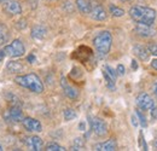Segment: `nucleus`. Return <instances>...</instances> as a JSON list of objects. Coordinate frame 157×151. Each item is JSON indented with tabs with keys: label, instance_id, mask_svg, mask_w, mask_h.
<instances>
[{
	"label": "nucleus",
	"instance_id": "obj_1",
	"mask_svg": "<svg viewBox=\"0 0 157 151\" xmlns=\"http://www.w3.org/2000/svg\"><path fill=\"white\" fill-rule=\"evenodd\" d=\"M129 16L137 23L152 25L156 19V11L154 9H150L146 6L134 5L129 9Z\"/></svg>",
	"mask_w": 157,
	"mask_h": 151
},
{
	"label": "nucleus",
	"instance_id": "obj_2",
	"mask_svg": "<svg viewBox=\"0 0 157 151\" xmlns=\"http://www.w3.org/2000/svg\"><path fill=\"white\" fill-rule=\"evenodd\" d=\"M15 82L24 88L30 90L34 93H41L44 91V85H42L40 77L34 73L17 76V77H15Z\"/></svg>",
	"mask_w": 157,
	"mask_h": 151
},
{
	"label": "nucleus",
	"instance_id": "obj_3",
	"mask_svg": "<svg viewBox=\"0 0 157 151\" xmlns=\"http://www.w3.org/2000/svg\"><path fill=\"white\" fill-rule=\"evenodd\" d=\"M93 45L100 56H106L110 52L111 45H113V35L108 30L100 32L93 40Z\"/></svg>",
	"mask_w": 157,
	"mask_h": 151
},
{
	"label": "nucleus",
	"instance_id": "obj_4",
	"mask_svg": "<svg viewBox=\"0 0 157 151\" xmlns=\"http://www.w3.org/2000/svg\"><path fill=\"white\" fill-rule=\"evenodd\" d=\"M24 52H25V48H24V45H23V42L18 40V39H16V40H13L10 45H7V46H5V48H4V53H5V56H9V57H21L24 55Z\"/></svg>",
	"mask_w": 157,
	"mask_h": 151
},
{
	"label": "nucleus",
	"instance_id": "obj_5",
	"mask_svg": "<svg viewBox=\"0 0 157 151\" xmlns=\"http://www.w3.org/2000/svg\"><path fill=\"white\" fill-rule=\"evenodd\" d=\"M88 122L91 126V130L93 131V133L98 137H104L108 133V126L106 123L99 118V117H94V116H90L88 117Z\"/></svg>",
	"mask_w": 157,
	"mask_h": 151
},
{
	"label": "nucleus",
	"instance_id": "obj_6",
	"mask_svg": "<svg viewBox=\"0 0 157 151\" xmlns=\"http://www.w3.org/2000/svg\"><path fill=\"white\" fill-rule=\"evenodd\" d=\"M137 105L139 109L141 110H151L155 106V102L154 99L147 95V93H140L137 97Z\"/></svg>",
	"mask_w": 157,
	"mask_h": 151
},
{
	"label": "nucleus",
	"instance_id": "obj_7",
	"mask_svg": "<svg viewBox=\"0 0 157 151\" xmlns=\"http://www.w3.org/2000/svg\"><path fill=\"white\" fill-rule=\"evenodd\" d=\"M22 122H23L24 128L29 132H41L42 131V126H41L40 121L33 118V117H24L22 120Z\"/></svg>",
	"mask_w": 157,
	"mask_h": 151
},
{
	"label": "nucleus",
	"instance_id": "obj_8",
	"mask_svg": "<svg viewBox=\"0 0 157 151\" xmlns=\"http://www.w3.org/2000/svg\"><path fill=\"white\" fill-rule=\"evenodd\" d=\"M4 117L6 120H10V121H15V122H18V121H22L24 117H23V114H22V110H21L20 106H17L16 104L13 106H11L6 114H4Z\"/></svg>",
	"mask_w": 157,
	"mask_h": 151
},
{
	"label": "nucleus",
	"instance_id": "obj_9",
	"mask_svg": "<svg viewBox=\"0 0 157 151\" xmlns=\"http://www.w3.org/2000/svg\"><path fill=\"white\" fill-rule=\"evenodd\" d=\"M136 33L143 38H151V37L156 35V30L152 29L151 25H146V24H141V23H137Z\"/></svg>",
	"mask_w": 157,
	"mask_h": 151
},
{
	"label": "nucleus",
	"instance_id": "obj_10",
	"mask_svg": "<svg viewBox=\"0 0 157 151\" xmlns=\"http://www.w3.org/2000/svg\"><path fill=\"white\" fill-rule=\"evenodd\" d=\"M4 10L9 15H20V14H22V7H21L20 2L16 1V0H7V1H5Z\"/></svg>",
	"mask_w": 157,
	"mask_h": 151
},
{
	"label": "nucleus",
	"instance_id": "obj_11",
	"mask_svg": "<svg viewBox=\"0 0 157 151\" xmlns=\"http://www.w3.org/2000/svg\"><path fill=\"white\" fill-rule=\"evenodd\" d=\"M90 16L93 19H96V21H105L106 17H108V15H106L104 7H103L101 5L97 4V2H94L93 7H92V10H91V12H90Z\"/></svg>",
	"mask_w": 157,
	"mask_h": 151
},
{
	"label": "nucleus",
	"instance_id": "obj_12",
	"mask_svg": "<svg viewBox=\"0 0 157 151\" xmlns=\"http://www.w3.org/2000/svg\"><path fill=\"white\" fill-rule=\"evenodd\" d=\"M60 83H62V87H63L64 93H65V95H67L68 98H70V99H76V98H78V91L76 90V88H74L73 86H70V85L67 82L65 77H62Z\"/></svg>",
	"mask_w": 157,
	"mask_h": 151
},
{
	"label": "nucleus",
	"instance_id": "obj_13",
	"mask_svg": "<svg viewBox=\"0 0 157 151\" xmlns=\"http://www.w3.org/2000/svg\"><path fill=\"white\" fill-rule=\"evenodd\" d=\"M116 148H117V143L115 139H109L106 141L99 143L94 146V149L98 151H114L116 150Z\"/></svg>",
	"mask_w": 157,
	"mask_h": 151
},
{
	"label": "nucleus",
	"instance_id": "obj_14",
	"mask_svg": "<svg viewBox=\"0 0 157 151\" xmlns=\"http://www.w3.org/2000/svg\"><path fill=\"white\" fill-rule=\"evenodd\" d=\"M93 5L94 2L92 0H76V6H78V11L83 15H90Z\"/></svg>",
	"mask_w": 157,
	"mask_h": 151
},
{
	"label": "nucleus",
	"instance_id": "obj_15",
	"mask_svg": "<svg viewBox=\"0 0 157 151\" xmlns=\"http://www.w3.org/2000/svg\"><path fill=\"white\" fill-rule=\"evenodd\" d=\"M133 52H134V55H136L140 60L146 62V60L150 59V52H149L147 47H145V46L136 45V46L133 47Z\"/></svg>",
	"mask_w": 157,
	"mask_h": 151
},
{
	"label": "nucleus",
	"instance_id": "obj_16",
	"mask_svg": "<svg viewBox=\"0 0 157 151\" xmlns=\"http://www.w3.org/2000/svg\"><path fill=\"white\" fill-rule=\"evenodd\" d=\"M27 145H28L32 150L40 151V150H42V148H44V141H42V139H41L40 137L34 135V137L28 138V140H27Z\"/></svg>",
	"mask_w": 157,
	"mask_h": 151
},
{
	"label": "nucleus",
	"instance_id": "obj_17",
	"mask_svg": "<svg viewBox=\"0 0 157 151\" xmlns=\"http://www.w3.org/2000/svg\"><path fill=\"white\" fill-rule=\"evenodd\" d=\"M46 28L42 27V25H35L33 29H32V37L34 39H38V40H41L46 37Z\"/></svg>",
	"mask_w": 157,
	"mask_h": 151
},
{
	"label": "nucleus",
	"instance_id": "obj_18",
	"mask_svg": "<svg viewBox=\"0 0 157 151\" xmlns=\"http://www.w3.org/2000/svg\"><path fill=\"white\" fill-rule=\"evenodd\" d=\"M7 70L10 73H21L23 70V65L21 64L20 62L11 60V62L7 63Z\"/></svg>",
	"mask_w": 157,
	"mask_h": 151
},
{
	"label": "nucleus",
	"instance_id": "obj_19",
	"mask_svg": "<svg viewBox=\"0 0 157 151\" xmlns=\"http://www.w3.org/2000/svg\"><path fill=\"white\" fill-rule=\"evenodd\" d=\"M103 76H104V79H105V82H106L108 88L111 90V91H115V90H116V86H115V81H116V80L113 79V77L109 75L104 69H103Z\"/></svg>",
	"mask_w": 157,
	"mask_h": 151
},
{
	"label": "nucleus",
	"instance_id": "obj_20",
	"mask_svg": "<svg viewBox=\"0 0 157 151\" xmlns=\"http://www.w3.org/2000/svg\"><path fill=\"white\" fill-rule=\"evenodd\" d=\"M9 39V30L4 24H0V46L4 45Z\"/></svg>",
	"mask_w": 157,
	"mask_h": 151
},
{
	"label": "nucleus",
	"instance_id": "obj_21",
	"mask_svg": "<svg viewBox=\"0 0 157 151\" xmlns=\"http://www.w3.org/2000/svg\"><path fill=\"white\" fill-rule=\"evenodd\" d=\"M110 12H111V15L114 16V17H122L123 15H124V10H122V9H120L117 6H115V5H110Z\"/></svg>",
	"mask_w": 157,
	"mask_h": 151
},
{
	"label": "nucleus",
	"instance_id": "obj_22",
	"mask_svg": "<svg viewBox=\"0 0 157 151\" xmlns=\"http://www.w3.org/2000/svg\"><path fill=\"white\" fill-rule=\"evenodd\" d=\"M136 115H137L138 121H139V123L141 125V127H143V128H146V127H147V121H146V117L144 116V114L140 111V109L136 110Z\"/></svg>",
	"mask_w": 157,
	"mask_h": 151
},
{
	"label": "nucleus",
	"instance_id": "obj_23",
	"mask_svg": "<svg viewBox=\"0 0 157 151\" xmlns=\"http://www.w3.org/2000/svg\"><path fill=\"white\" fill-rule=\"evenodd\" d=\"M63 116H64V120H65V121H71V120H74V118L76 117V113H75L73 109L68 108V109L64 110Z\"/></svg>",
	"mask_w": 157,
	"mask_h": 151
},
{
	"label": "nucleus",
	"instance_id": "obj_24",
	"mask_svg": "<svg viewBox=\"0 0 157 151\" xmlns=\"http://www.w3.org/2000/svg\"><path fill=\"white\" fill-rule=\"evenodd\" d=\"M46 150L47 151H64L65 148H63L62 145H59L57 143H50L46 145Z\"/></svg>",
	"mask_w": 157,
	"mask_h": 151
},
{
	"label": "nucleus",
	"instance_id": "obj_25",
	"mask_svg": "<svg viewBox=\"0 0 157 151\" xmlns=\"http://www.w3.org/2000/svg\"><path fill=\"white\" fill-rule=\"evenodd\" d=\"M85 148V141L82 138H76L73 144V150H82Z\"/></svg>",
	"mask_w": 157,
	"mask_h": 151
},
{
	"label": "nucleus",
	"instance_id": "obj_26",
	"mask_svg": "<svg viewBox=\"0 0 157 151\" xmlns=\"http://www.w3.org/2000/svg\"><path fill=\"white\" fill-rule=\"evenodd\" d=\"M103 69H104V70H105V72H106L109 75L111 76L113 79H115V80H116V76H117V74H116V72H115V70H114V69H113L110 65H104V68H103Z\"/></svg>",
	"mask_w": 157,
	"mask_h": 151
},
{
	"label": "nucleus",
	"instance_id": "obj_27",
	"mask_svg": "<svg viewBox=\"0 0 157 151\" xmlns=\"http://www.w3.org/2000/svg\"><path fill=\"white\" fill-rule=\"evenodd\" d=\"M147 50H149L150 55L157 56V42H151V44L147 46Z\"/></svg>",
	"mask_w": 157,
	"mask_h": 151
},
{
	"label": "nucleus",
	"instance_id": "obj_28",
	"mask_svg": "<svg viewBox=\"0 0 157 151\" xmlns=\"http://www.w3.org/2000/svg\"><path fill=\"white\" fill-rule=\"evenodd\" d=\"M124 72H126V69H124V67L122 65V64H118L117 65V69H116V74L117 75H124Z\"/></svg>",
	"mask_w": 157,
	"mask_h": 151
},
{
	"label": "nucleus",
	"instance_id": "obj_29",
	"mask_svg": "<svg viewBox=\"0 0 157 151\" xmlns=\"http://www.w3.org/2000/svg\"><path fill=\"white\" fill-rule=\"evenodd\" d=\"M140 145H141V148H143L144 150H147L146 141H145V139H144V137H143V134H141V133H140Z\"/></svg>",
	"mask_w": 157,
	"mask_h": 151
},
{
	"label": "nucleus",
	"instance_id": "obj_30",
	"mask_svg": "<svg viewBox=\"0 0 157 151\" xmlns=\"http://www.w3.org/2000/svg\"><path fill=\"white\" fill-rule=\"evenodd\" d=\"M151 118L152 121H157V106H154L151 109Z\"/></svg>",
	"mask_w": 157,
	"mask_h": 151
},
{
	"label": "nucleus",
	"instance_id": "obj_31",
	"mask_svg": "<svg viewBox=\"0 0 157 151\" xmlns=\"http://www.w3.org/2000/svg\"><path fill=\"white\" fill-rule=\"evenodd\" d=\"M132 123H133V126H136V127H137V126H138V123H139V121H138L137 115H133V116H132Z\"/></svg>",
	"mask_w": 157,
	"mask_h": 151
},
{
	"label": "nucleus",
	"instance_id": "obj_32",
	"mask_svg": "<svg viewBox=\"0 0 157 151\" xmlns=\"http://www.w3.org/2000/svg\"><path fill=\"white\" fill-rule=\"evenodd\" d=\"M17 25L20 27L21 29H23V28H25V27H27V22H25V21H20Z\"/></svg>",
	"mask_w": 157,
	"mask_h": 151
},
{
	"label": "nucleus",
	"instance_id": "obj_33",
	"mask_svg": "<svg viewBox=\"0 0 157 151\" xmlns=\"http://www.w3.org/2000/svg\"><path fill=\"white\" fill-rule=\"evenodd\" d=\"M27 60H28L29 63H34V62H35V56H34V55H29L28 58H27Z\"/></svg>",
	"mask_w": 157,
	"mask_h": 151
},
{
	"label": "nucleus",
	"instance_id": "obj_34",
	"mask_svg": "<svg viewBox=\"0 0 157 151\" xmlns=\"http://www.w3.org/2000/svg\"><path fill=\"white\" fill-rule=\"evenodd\" d=\"M132 69H134V70H137L138 69V63L136 59H133L132 60Z\"/></svg>",
	"mask_w": 157,
	"mask_h": 151
},
{
	"label": "nucleus",
	"instance_id": "obj_35",
	"mask_svg": "<svg viewBox=\"0 0 157 151\" xmlns=\"http://www.w3.org/2000/svg\"><path fill=\"white\" fill-rule=\"evenodd\" d=\"M151 65H152V68H154V69H156L157 70V59H154V60L151 62Z\"/></svg>",
	"mask_w": 157,
	"mask_h": 151
},
{
	"label": "nucleus",
	"instance_id": "obj_36",
	"mask_svg": "<svg viewBox=\"0 0 157 151\" xmlns=\"http://www.w3.org/2000/svg\"><path fill=\"white\" fill-rule=\"evenodd\" d=\"M80 131H85V122L80 123Z\"/></svg>",
	"mask_w": 157,
	"mask_h": 151
},
{
	"label": "nucleus",
	"instance_id": "obj_37",
	"mask_svg": "<svg viewBox=\"0 0 157 151\" xmlns=\"http://www.w3.org/2000/svg\"><path fill=\"white\" fill-rule=\"evenodd\" d=\"M4 57H5V53H4V51H0V62H2Z\"/></svg>",
	"mask_w": 157,
	"mask_h": 151
},
{
	"label": "nucleus",
	"instance_id": "obj_38",
	"mask_svg": "<svg viewBox=\"0 0 157 151\" xmlns=\"http://www.w3.org/2000/svg\"><path fill=\"white\" fill-rule=\"evenodd\" d=\"M154 92H155V95H156V97H157V82L154 85Z\"/></svg>",
	"mask_w": 157,
	"mask_h": 151
},
{
	"label": "nucleus",
	"instance_id": "obj_39",
	"mask_svg": "<svg viewBox=\"0 0 157 151\" xmlns=\"http://www.w3.org/2000/svg\"><path fill=\"white\" fill-rule=\"evenodd\" d=\"M154 145H155V148L157 149V140H155V141H154Z\"/></svg>",
	"mask_w": 157,
	"mask_h": 151
},
{
	"label": "nucleus",
	"instance_id": "obj_40",
	"mask_svg": "<svg viewBox=\"0 0 157 151\" xmlns=\"http://www.w3.org/2000/svg\"><path fill=\"white\" fill-rule=\"evenodd\" d=\"M5 1H7V0H0V2H5Z\"/></svg>",
	"mask_w": 157,
	"mask_h": 151
},
{
	"label": "nucleus",
	"instance_id": "obj_41",
	"mask_svg": "<svg viewBox=\"0 0 157 151\" xmlns=\"http://www.w3.org/2000/svg\"><path fill=\"white\" fill-rule=\"evenodd\" d=\"M121 1H123V2H126V1H129V0H121Z\"/></svg>",
	"mask_w": 157,
	"mask_h": 151
},
{
	"label": "nucleus",
	"instance_id": "obj_42",
	"mask_svg": "<svg viewBox=\"0 0 157 151\" xmlns=\"http://www.w3.org/2000/svg\"><path fill=\"white\" fill-rule=\"evenodd\" d=\"M1 150H2V148H1V145H0V151H1Z\"/></svg>",
	"mask_w": 157,
	"mask_h": 151
}]
</instances>
